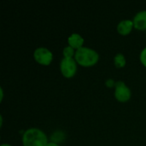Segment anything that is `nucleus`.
Segmentation results:
<instances>
[{
  "label": "nucleus",
  "instance_id": "obj_1",
  "mask_svg": "<svg viewBox=\"0 0 146 146\" xmlns=\"http://www.w3.org/2000/svg\"><path fill=\"white\" fill-rule=\"evenodd\" d=\"M48 143L46 134L39 128H29L22 135V144L24 146H46Z\"/></svg>",
  "mask_w": 146,
  "mask_h": 146
},
{
  "label": "nucleus",
  "instance_id": "obj_2",
  "mask_svg": "<svg viewBox=\"0 0 146 146\" xmlns=\"http://www.w3.org/2000/svg\"><path fill=\"white\" fill-rule=\"evenodd\" d=\"M74 59L78 64L83 67H91L98 62L99 55L95 50L83 46L75 50Z\"/></svg>",
  "mask_w": 146,
  "mask_h": 146
},
{
  "label": "nucleus",
  "instance_id": "obj_3",
  "mask_svg": "<svg viewBox=\"0 0 146 146\" xmlns=\"http://www.w3.org/2000/svg\"><path fill=\"white\" fill-rule=\"evenodd\" d=\"M60 70L66 78H72L77 71V62L74 58L63 57L60 62Z\"/></svg>",
  "mask_w": 146,
  "mask_h": 146
},
{
  "label": "nucleus",
  "instance_id": "obj_4",
  "mask_svg": "<svg viewBox=\"0 0 146 146\" xmlns=\"http://www.w3.org/2000/svg\"><path fill=\"white\" fill-rule=\"evenodd\" d=\"M33 57L38 63L41 65H49L52 62L53 54L45 47H38L34 50Z\"/></svg>",
  "mask_w": 146,
  "mask_h": 146
},
{
  "label": "nucleus",
  "instance_id": "obj_5",
  "mask_svg": "<svg viewBox=\"0 0 146 146\" xmlns=\"http://www.w3.org/2000/svg\"><path fill=\"white\" fill-rule=\"evenodd\" d=\"M132 92L130 88L121 80L116 82L115 86V98L122 103L128 101L131 98Z\"/></svg>",
  "mask_w": 146,
  "mask_h": 146
},
{
  "label": "nucleus",
  "instance_id": "obj_6",
  "mask_svg": "<svg viewBox=\"0 0 146 146\" xmlns=\"http://www.w3.org/2000/svg\"><path fill=\"white\" fill-rule=\"evenodd\" d=\"M133 21L136 29L146 30V10H141L138 12L135 15Z\"/></svg>",
  "mask_w": 146,
  "mask_h": 146
},
{
  "label": "nucleus",
  "instance_id": "obj_7",
  "mask_svg": "<svg viewBox=\"0 0 146 146\" xmlns=\"http://www.w3.org/2000/svg\"><path fill=\"white\" fill-rule=\"evenodd\" d=\"M134 27L133 21L131 20H123L120 21L117 25V31L121 35H127L129 34L133 28Z\"/></svg>",
  "mask_w": 146,
  "mask_h": 146
},
{
  "label": "nucleus",
  "instance_id": "obj_8",
  "mask_svg": "<svg viewBox=\"0 0 146 146\" xmlns=\"http://www.w3.org/2000/svg\"><path fill=\"white\" fill-rule=\"evenodd\" d=\"M68 43L69 46L74 48V50H78L83 47L84 38L79 33H72L68 38Z\"/></svg>",
  "mask_w": 146,
  "mask_h": 146
},
{
  "label": "nucleus",
  "instance_id": "obj_9",
  "mask_svg": "<svg viewBox=\"0 0 146 146\" xmlns=\"http://www.w3.org/2000/svg\"><path fill=\"white\" fill-rule=\"evenodd\" d=\"M114 63H115V66L118 68H123L126 65V58L124 55L121 53L116 54L114 58Z\"/></svg>",
  "mask_w": 146,
  "mask_h": 146
},
{
  "label": "nucleus",
  "instance_id": "obj_10",
  "mask_svg": "<svg viewBox=\"0 0 146 146\" xmlns=\"http://www.w3.org/2000/svg\"><path fill=\"white\" fill-rule=\"evenodd\" d=\"M64 139H65V134H64V133H62L61 131L54 132L50 136L51 142H54V143H56V144H59V143L62 142L64 140Z\"/></svg>",
  "mask_w": 146,
  "mask_h": 146
},
{
  "label": "nucleus",
  "instance_id": "obj_11",
  "mask_svg": "<svg viewBox=\"0 0 146 146\" xmlns=\"http://www.w3.org/2000/svg\"><path fill=\"white\" fill-rule=\"evenodd\" d=\"M63 56L64 57H67V58H74V55H75V51H74V49L72 48L71 46L68 45L66 46L64 49H63Z\"/></svg>",
  "mask_w": 146,
  "mask_h": 146
},
{
  "label": "nucleus",
  "instance_id": "obj_12",
  "mask_svg": "<svg viewBox=\"0 0 146 146\" xmlns=\"http://www.w3.org/2000/svg\"><path fill=\"white\" fill-rule=\"evenodd\" d=\"M139 58H140V62H142V64L146 67V47L142 50Z\"/></svg>",
  "mask_w": 146,
  "mask_h": 146
},
{
  "label": "nucleus",
  "instance_id": "obj_13",
  "mask_svg": "<svg viewBox=\"0 0 146 146\" xmlns=\"http://www.w3.org/2000/svg\"><path fill=\"white\" fill-rule=\"evenodd\" d=\"M105 84H106V86H107L108 87H113L114 86H115L116 82H115L113 79H108V80H106Z\"/></svg>",
  "mask_w": 146,
  "mask_h": 146
},
{
  "label": "nucleus",
  "instance_id": "obj_14",
  "mask_svg": "<svg viewBox=\"0 0 146 146\" xmlns=\"http://www.w3.org/2000/svg\"><path fill=\"white\" fill-rule=\"evenodd\" d=\"M46 146H60L58 144H56V143H54V142H49L47 145H46Z\"/></svg>",
  "mask_w": 146,
  "mask_h": 146
},
{
  "label": "nucleus",
  "instance_id": "obj_15",
  "mask_svg": "<svg viewBox=\"0 0 146 146\" xmlns=\"http://www.w3.org/2000/svg\"><path fill=\"white\" fill-rule=\"evenodd\" d=\"M0 91H1V100H3V88H0Z\"/></svg>",
  "mask_w": 146,
  "mask_h": 146
},
{
  "label": "nucleus",
  "instance_id": "obj_16",
  "mask_svg": "<svg viewBox=\"0 0 146 146\" xmlns=\"http://www.w3.org/2000/svg\"><path fill=\"white\" fill-rule=\"evenodd\" d=\"M1 146H12V145H9V144H2Z\"/></svg>",
  "mask_w": 146,
  "mask_h": 146
}]
</instances>
